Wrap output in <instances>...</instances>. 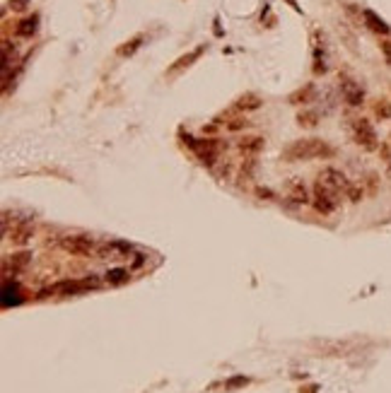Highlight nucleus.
<instances>
[{
	"mask_svg": "<svg viewBox=\"0 0 391 393\" xmlns=\"http://www.w3.org/2000/svg\"><path fill=\"white\" fill-rule=\"evenodd\" d=\"M316 118H319V114L316 111H304V114H300L297 116V123L304 128H314L316 126Z\"/></svg>",
	"mask_w": 391,
	"mask_h": 393,
	"instance_id": "nucleus-19",
	"label": "nucleus"
},
{
	"mask_svg": "<svg viewBox=\"0 0 391 393\" xmlns=\"http://www.w3.org/2000/svg\"><path fill=\"white\" fill-rule=\"evenodd\" d=\"M29 260H32V253H15V256H10V258L3 260V275L10 277V275H17L20 270H24V268L29 266Z\"/></svg>",
	"mask_w": 391,
	"mask_h": 393,
	"instance_id": "nucleus-11",
	"label": "nucleus"
},
{
	"mask_svg": "<svg viewBox=\"0 0 391 393\" xmlns=\"http://www.w3.org/2000/svg\"><path fill=\"white\" fill-rule=\"evenodd\" d=\"M288 200L292 205H304L307 200H309V196H307V189H304L302 179H292L288 183Z\"/></svg>",
	"mask_w": 391,
	"mask_h": 393,
	"instance_id": "nucleus-13",
	"label": "nucleus"
},
{
	"mask_svg": "<svg viewBox=\"0 0 391 393\" xmlns=\"http://www.w3.org/2000/svg\"><path fill=\"white\" fill-rule=\"evenodd\" d=\"M140 44H143V36H136V39L126 41V46L119 48V55H133L138 48H140Z\"/></svg>",
	"mask_w": 391,
	"mask_h": 393,
	"instance_id": "nucleus-20",
	"label": "nucleus"
},
{
	"mask_svg": "<svg viewBox=\"0 0 391 393\" xmlns=\"http://www.w3.org/2000/svg\"><path fill=\"white\" fill-rule=\"evenodd\" d=\"M97 246L95 239L92 236H85V234H68L61 239V249L63 251H68L70 256H92V253H97Z\"/></svg>",
	"mask_w": 391,
	"mask_h": 393,
	"instance_id": "nucleus-3",
	"label": "nucleus"
},
{
	"mask_svg": "<svg viewBox=\"0 0 391 393\" xmlns=\"http://www.w3.org/2000/svg\"><path fill=\"white\" fill-rule=\"evenodd\" d=\"M341 95H343V99L350 104V106H360V104H362V99H365L362 87H360L355 80H350V78H341Z\"/></svg>",
	"mask_w": 391,
	"mask_h": 393,
	"instance_id": "nucleus-9",
	"label": "nucleus"
},
{
	"mask_svg": "<svg viewBox=\"0 0 391 393\" xmlns=\"http://www.w3.org/2000/svg\"><path fill=\"white\" fill-rule=\"evenodd\" d=\"M319 181H324L326 186H331V189L338 191V193H345L348 186H350V181L345 179V174L338 172V169H333V166H326V169L319 174Z\"/></svg>",
	"mask_w": 391,
	"mask_h": 393,
	"instance_id": "nucleus-8",
	"label": "nucleus"
},
{
	"mask_svg": "<svg viewBox=\"0 0 391 393\" xmlns=\"http://www.w3.org/2000/svg\"><path fill=\"white\" fill-rule=\"evenodd\" d=\"M203 51H206V48L200 46V48H196V51H191V53H189V55H184V58H179L174 68H169V72H176V70H179V68H184V65H191V61H196V58H198V55L203 53Z\"/></svg>",
	"mask_w": 391,
	"mask_h": 393,
	"instance_id": "nucleus-18",
	"label": "nucleus"
},
{
	"mask_svg": "<svg viewBox=\"0 0 391 393\" xmlns=\"http://www.w3.org/2000/svg\"><path fill=\"white\" fill-rule=\"evenodd\" d=\"M362 196H365V191L360 189V186H355V183H350V186H348V191H345V198H350L352 203L362 200Z\"/></svg>",
	"mask_w": 391,
	"mask_h": 393,
	"instance_id": "nucleus-25",
	"label": "nucleus"
},
{
	"mask_svg": "<svg viewBox=\"0 0 391 393\" xmlns=\"http://www.w3.org/2000/svg\"><path fill=\"white\" fill-rule=\"evenodd\" d=\"M314 97V87L307 85L304 89H300V92H295V95H290V104H307Z\"/></svg>",
	"mask_w": 391,
	"mask_h": 393,
	"instance_id": "nucleus-17",
	"label": "nucleus"
},
{
	"mask_svg": "<svg viewBox=\"0 0 391 393\" xmlns=\"http://www.w3.org/2000/svg\"><path fill=\"white\" fill-rule=\"evenodd\" d=\"M131 251L133 249L126 241H104V244L97 246V256L99 258H128Z\"/></svg>",
	"mask_w": 391,
	"mask_h": 393,
	"instance_id": "nucleus-7",
	"label": "nucleus"
},
{
	"mask_svg": "<svg viewBox=\"0 0 391 393\" xmlns=\"http://www.w3.org/2000/svg\"><path fill=\"white\" fill-rule=\"evenodd\" d=\"M186 140H189L191 149L198 155V159L203 164H208V166L215 164L217 155H220V142H217V138H210V140H193V138H186Z\"/></svg>",
	"mask_w": 391,
	"mask_h": 393,
	"instance_id": "nucleus-5",
	"label": "nucleus"
},
{
	"mask_svg": "<svg viewBox=\"0 0 391 393\" xmlns=\"http://www.w3.org/2000/svg\"><path fill=\"white\" fill-rule=\"evenodd\" d=\"M239 152L241 155H247V157H254V155H258L261 149H264V138L261 135H247V138H241L239 140Z\"/></svg>",
	"mask_w": 391,
	"mask_h": 393,
	"instance_id": "nucleus-12",
	"label": "nucleus"
},
{
	"mask_svg": "<svg viewBox=\"0 0 391 393\" xmlns=\"http://www.w3.org/2000/svg\"><path fill=\"white\" fill-rule=\"evenodd\" d=\"M338 196H341L338 191L326 186L324 181H316V186H314V208H316V213L331 215L338 208Z\"/></svg>",
	"mask_w": 391,
	"mask_h": 393,
	"instance_id": "nucleus-4",
	"label": "nucleus"
},
{
	"mask_svg": "<svg viewBox=\"0 0 391 393\" xmlns=\"http://www.w3.org/2000/svg\"><path fill=\"white\" fill-rule=\"evenodd\" d=\"M336 149L321 138H302L285 147L283 159L285 162H309V159H328L333 157Z\"/></svg>",
	"mask_w": 391,
	"mask_h": 393,
	"instance_id": "nucleus-1",
	"label": "nucleus"
},
{
	"mask_svg": "<svg viewBox=\"0 0 391 393\" xmlns=\"http://www.w3.org/2000/svg\"><path fill=\"white\" fill-rule=\"evenodd\" d=\"M104 280L109 285H123L128 280V270H123V268H114V270H109L106 275H104Z\"/></svg>",
	"mask_w": 391,
	"mask_h": 393,
	"instance_id": "nucleus-16",
	"label": "nucleus"
},
{
	"mask_svg": "<svg viewBox=\"0 0 391 393\" xmlns=\"http://www.w3.org/2000/svg\"><path fill=\"white\" fill-rule=\"evenodd\" d=\"M382 51H384V55H386V61H389V65H391V41H384Z\"/></svg>",
	"mask_w": 391,
	"mask_h": 393,
	"instance_id": "nucleus-28",
	"label": "nucleus"
},
{
	"mask_svg": "<svg viewBox=\"0 0 391 393\" xmlns=\"http://www.w3.org/2000/svg\"><path fill=\"white\" fill-rule=\"evenodd\" d=\"M36 24H39V17L36 15L22 20V22L17 24V36H22V39H32L34 34H36Z\"/></svg>",
	"mask_w": 391,
	"mask_h": 393,
	"instance_id": "nucleus-15",
	"label": "nucleus"
},
{
	"mask_svg": "<svg viewBox=\"0 0 391 393\" xmlns=\"http://www.w3.org/2000/svg\"><path fill=\"white\" fill-rule=\"evenodd\" d=\"M256 193H258V196H261V198H271V196H273V193H271V191H268V189H258V191H256Z\"/></svg>",
	"mask_w": 391,
	"mask_h": 393,
	"instance_id": "nucleus-30",
	"label": "nucleus"
},
{
	"mask_svg": "<svg viewBox=\"0 0 391 393\" xmlns=\"http://www.w3.org/2000/svg\"><path fill=\"white\" fill-rule=\"evenodd\" d=\"M34 236V224L29 220H15L12 222V229H10L8 239H12V244H27Z\"/></svg>",
	"mask_w": 391,
	"mask_h": 393,
	"instance_id": "nucleus-10",
	"label": "nucleus"
},
{
	"mask_svg": "<svg viewBox=\"0 0 391 393\" xmlns=\"http://www.w3.org/2000/svg\"><path fill=\"white\" fill-rule=\"evenodd\" d=\"M367 183H369V193H375V191H377V174H369Z\"/></svg>",
	"mask_w": 391,
	"mask_h": 393,
	"instance_id": "nucleus-29",
	"label": "nucleus"
},
{
	"mask_svg": "<svg viewBox=\"0 0 391 393\" xmlns=\"http://www.w3.org/2000/svg\"><path fill=\"white\" fill-rule=\"evenodd\" d=\"M362 17H365V24H367L372 32H377V34H389V24L384 22L382 17H377L372 10H365V12H362Z\"/></svg>",
	"mask_w": 391,
	"mask_h": 393,
	"instance_id": "nucleus-14",
	"label": "nucleus"
},
{
	"mask_svg": "<svg viewBox=\"0 0 391 393\" xmlns=\"http://www.w3.org/2000/svg\"><path fill=\"white\" fill-rule=\"evenodd\" d=\"M27 3H29V0H10V8L15 10V12H20V10L27 8Z\"/></svg>",
	"mask_w": 391,
	"mask_h": 393,
	"instance_id": "nucleus-26",
	"label": "nucleus"
},
{
	"mask_svg": "<svg viewBox=\"0 0 391 393\" xmlns=\"http://www.w3.org/2000/svg\"><path fill=\"white\" fill-rule=\"evenodd\" d=\"M247 126V121L244 118H237V121H232L230 123V130H239V128H244Z\"/></svg>",
	"mask_w": 391,
	"mask_h": 393,
	"instance_id": "nucleus-27",
	"label": "nucleus"
},
{
	"mask_svg": "<svg viewBox=\"0 0 391 393\" xmlns=\"http://www.w3.org/2000/svg\"><path fill=\"white\" fill-rule=\"evenodd\" d=\"M237 106H239V109H258L261 102H258L254 95H247V97H241L239 102H237Z\"/></svg>",
	"mask_w": 391,
	"mask_h": 393,
	"instance_id": "nucleus-24",
	"label": "nucleus"
},
{
	"mask_svg": "<svg viewBox=\"0 0 391 393\" xmlns=\"http://www.w3.org/2000/svg\"><path fill=\"white\" fill-rule=\"evenodd\" d=\"M375 114L379 118H391V102H386V99H379V102L375 104Z\"/></svg>",
	"mask_w": 391,
	"mask_h": 393,
	"instance_id": "nucleus-23",
	"label": "nucleus"
},
{
	"mask_svg": "<svg viewBox=\"0 0 391 393\" xmlns=\"http://www.w3.org/2000/svg\"><path fill=\"white\" fill-rule=\"evenodd\" d=\"M87 287H97L95 277H87L82 283H78V280H63V283L51 285L46 290V294H75V292H82V290H87Z\"/></svg>",
	"mask_w": 391,
	"mask_h": 393,
	"instance_id": "nucleus-6",
	"label": "nucleus"
},
{
	"mask_svg": "<svg viewBox=\"0 0 391 393\" xmlns=\"http://www.w3.org/2000/svg\"><path fill=\"white\" fill-rule=\"evenodd\" d=\"M254 169H256V159L254 157H247V159H244V164H241V169H239V179L249 181L251 176H254Z\"/></svg>",
	"mask_w": 391,
	"mask_h": 393,
	"instance_id": "nucleus-21",
	"label": "nucleus"
},
{
	"mask_svg": "<svg viewBox=\"0 0 391 393\" xmlns=\"http://www.w3.org/2000/svg\"><path fill=\"white\" fill-rule=\"evenodd\" d=\"M379 155H382V162H384V169H386V176L391 179V147L384 142L379 145Z\"/></svg>",
	"mask_w": 391,
	"mask_h": 393,
	"instance_id": "nucleus-22",
	"label": "nucleus"
},
{
	"mask_svg": "<svg viewBox=\"0 0 391 393\" xmlns=\"http://www.w3.org/2000/svg\"><path fill=\"white\" fill-rule=\"evenodd\" d=\"M350 133H352V140L358 142L362 149H377L379 147V140H377V133L372 123L367 118H352L350 121Z\"/></svg>",
	"mask_w": 391,
	"mask_h": 393,
	"instance_id": "nucleus-2",
	"label": "nucleus"
}]
</instances>
